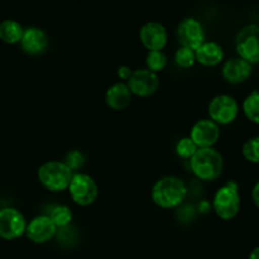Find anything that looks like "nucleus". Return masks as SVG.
I'll use <instances>...</instances> for the list:
<instances>
[{
  "label": "nucleus",
  "mask_w": 259,
  "mask_h": 259,
  "mask_svg": "<svg viewBox=\"0 0 259 259\" xmlns=\"http://www.w3.org/2000/svg\"><path fill=\"white\" fill-rule=\"evenodd\" d=\"M154 204L164 209L179 206L187 196V185L177 176H164L154 182L151 192Z\"/></svg>",
  "instance_id": "f257e3e1"
},
{
  "label": "nucleus",
  "mask_w": 259,
  "mask_h": 259,
  "mask_svg": "<svg viewBox=\"0 0 259 259\" xmlns=\"http://www.w3.org/2000/svg\"><path fill=\"white\" fill-rule=\"evenodd\" d=\"M190 167L199 179L211 181L222 175L224 168V158L223 154L214 147L197 148L190 159Z\"/></svg>",
  "instance_id": "f03ea898"
},
{
  "label": "nucleus",
  "mask_w": 259,
  "mask_h": 259,
  "mask_svg": "<svg viewBox=\"0 0 259 259\" xmlns=\"http://www.w3.org/2000/svg\"><path fill=\"white\" fill-rule=\"evenodd\" d=\"M73 172L63 161H47L38 168V180L47 190L53 192L68 189Z\"/></svg>",
  "instance_id": "7ed1b4c3"
},
{
  "label": "nucleus",
  "mask_w": 259,
  "mask_h": 259,
  "mask_svg": "<svg viewBox=\"0 0 259 259\" xmlns=\"http://www.w3.org/2000/svg\"><path fill=\"white\" fill-rule=\"evenodd\" d=\"M239 186L235 181H228L224 186L217 190L212 199V207L219 218L224 220L233 219L240 210Z\"/></svg>",
  "instance_id": "20e7f679"
},
{
  "label": "nucleus",
  "mask_w": 259,
  "mask_h": 259,
  "mask_svg": "<svg viewBox=\"0 0 259 259\" xmlns=\"http://www.w3.org/2000/svg\"><path fill=\"white\" fill-rule=\"evenodd\" d=\"M68 194L77 205L89 206L98 197L99 187L90 175L75 172L68 185Z\"/></svg>",
  "instance_id": "39448f33"
},
{
  "label": "nucleus",
  "mask_w": 259,
  "mask_h": 259,
  "mask_svg": "<svg viewBox=\"0 0 259 259\" xmlns=\"http://www.w3.org/2000/svg\"><path fill=\"white\" fill-rule=\"evenodd\" d=\"M235 50L238 57L252 63L259 62V25L248 24L238 32L235 37Z\"/></svg>",
  "instance_id": "423d86ee"
},
{
  "label": "nucleus",
  "mask_w": 259,
  "mask_h": 259,
  "mask_svg": "<svg viewBox=\"0 0 259 259\" xmlns=\"http://www.w3.org/2000/svg\"><path fill=\"white\" fill-rule=\"evenodd\" d=\"M239 105L233 96L220 94L214 96L209 104V115L218 125H227L237 119Z\"/></svg>",
  "instance_id": "0eeeda50"
},
{
  "label": "nucleus",
  "mask_w": 259,
  "mask_h": 259,
  "mask_svg": "<svg viewBox=\"0 0 259 259\" xmlns=\"http://www.w3.org/2000/svg\"><path fill=\"white\" fill-rule=\"evenodd\" d=\"M27 219L15 207H3L0 209V238L7 240L17 239L25 234Z\"/></svg>",
  "instance_id": "6e6552de"
},
{
  "label": "nucleus",
  "mask_w": 259,
  "mask_h": 259,
  "mask_svg": "<svg viewBox=\"0 0 259 259\" xmlns=\"http://www.w3.org/2000/svg\"><path fill=\"white\" fill-rule=\"evenodd\" d=\"M181 47L196 51L205 42V29L201 22L194 17H187L180 22L176 30Z\"/></svg>",
  "instance_id": "1a4fd4ad"
},
{
  "label": "nucleus",
  "mask_w": 259,
  "mask_h": 259,
  "mask_svg": "<svg viewBox=\"0 0 259 259\" xmlns=\"http://www.w3.org/2000/svg\"><path fill=\"white\" fill-rule=\"evenodd\" d=\"M129 90L137 96H151L158 90L159 77L158 73L152 72L148 68H137L133 70V73L126 81Z\"/></svg>",
  "instance_id": "9d476101"
},
{
  "label": "nucleus",
  "mask_w": 259,
  "mask_h": 259,
  "mask_svg": "<svg viewBox=\"0 0 259 259\" xmlns=\"http://www.w3.org/2000/svg\"><path fill=\"white\" fill-rule=\"evenodd\" d=\"M190 138L196 144L197 148L214 147L220 138V126L210 118L200 119L192 125Z\"/></svg>",
  "instance_id": "9b49d317"
},
{
  "label": "nucleus",
  "mask_w": 259,
  "mask_h": 259,
  "mask_svg": "<svg viewBox=\"0 0 259 259\" xmlns=\"http://www.w3.org/2000/svg\"><path fill=\"white\" fill-rule=\"evenodd\" d=\"M57 233V228L47 214L37 215L27 224L25 235L34 243H46L52 239Z\"/></svg>",
  "instance_id": "f8f14e48"
},
{
  "label": "nucleus",
  "mask_w": 259,
  "mask_h": 259,
  "mask_svg": "<svg viewBox=\"0 0 259 259\" xmlns=\"http://www.w3.org/2000/svg\"><path fill=\"white\" fill-rule=\"evenodd\" d=\"M139 38L149 51H162L167 45V29L159 22H147L139 30Z\"/></svg>",
  "instance_id": "ddd939ff"
},
{
  "label": "nucleus",
  "mask_w": 259,
  "mask_h": 259,
  "mask_svg": "<svg viewBox=\"0 0 259 259\" xmlns=\"http://www.w3.org/2000/svg\"><path fill=\"white\" fill-rule=\"evenodd\" d=\"M253 67L249 62L240 57H233L225 61L222 67V75L228 82L242 83L250 77Z\"/></svg>",
  "instance_id": "4468645a"
},
{
  "label": "nucleus",
  "mask_w": 259,
  "mask_h": 259,
  "mask_svg": "<svg viewBox=\"0 0 259 259\" xmlns=\"http://www.w3.org/2000/svg\"><path fill=\"white\" fill-rule=\"evenodd\" d=\"M23 51L29 55H39L48 47V35L38 27L24 28V33L20 39Z\"/></svg>",
  "instance_id": "2eb2a0df"
},
{
  "label": "nucleus",
  "mask_w": 259,
  "mask_h": 259,
  "mask_svg": "<svg viewBox=\"0 0 259 259\" xmlns=\"http://www.w3.org/2000/svg\"><path fill=\"white\" fill-rule=\"evenodd\" d=\"M132 93L126 82L118 81L108 88L105 93V103L114 110H123L131 104Z\"/></svg>",
  "instance_id": "dca6fc26"
},
{
  "label": "nucleus",
  "mask_w": 259,
  "mask_h": 259,
  "mask_svg": "<svg viewBox=\"0 0 259 259\" xmlns=\"http://www.w3.org/2000/svg\"><path fill=\"white\" fill-rule=\"evenodd\" d=\"M196 61L205 66H217L224 58V50L215 40H205L196 51Z\"/></svg>",
  "instance_id": "f3484780"
},
{
  "label": "nucleus",
  "mask_w": 259,
  "mask_h": 259,
  "mask_svg": "<svg viewBox=\"0 0 259 259\" xmlns=\"http://www.w3.org/2000/svg\"><path fill=\"white\" fill-rule=\"evenodd\" d=\"M24 33V28L18 20L5 19L0 23V39L8 45L19 43Z\"/></svg>",
  "instance_id": "a211bd4d"
},
{
  "label": "nucleus",
  "mask_w": 259,
  "mask_h": 259,
  "mask_svg": "<svg viewBox=\"0 0 259 259\" xmlns=\"http://www.w3.org/2000/svg\"><path fill=\"white\" fill-rule=\"evenodd\" d=\"M47 215L51 218V220H52L57 229L70 225L73 218L72 210L67 205H55Z\"/></svg>",
  "instance_id": "6ab92c4d"
},
{
  "label": "nucleus",
  "mask_w": 259,
  "mask_h": 259,
  "mask_svg": "<svg viewBox=\"0 0 259 259\" xmlns=\"http://www.w3.org/2000/svg\"><path fill=\"white\" fill-rule=\"evenodd\" d=\"M243 111L252 123L259 124V91L254 90L243 101Z\"/></svg>",
  "instance_id": "aec40b11"
},
{
  "label": "nucleus",
  "mask_w": 259,
  "mask_h": 259,
  "mask_svg": "<svg viewBox=\"0 0 259 259\" xmlns=\"http://www.w3.org/2000/svg\"><path fill=\"white\" fill-rule=\"evenodd\" d=\"M167 65V56L163 51H148L146 56V68L152 72L163 70Z\"/></svg>",
  "instance_id": "412c9836"
},
{
  "label": "nucleus",
  "mask_w": 259,
  "mask_h": 259,
  "mask_svg": "<svg viewBox=\"0 0 259 259\" xmlns=\"http://www.w3.org/2000/svg\"><path fill=\"white\" fill-rule=\"evenodd\" d=\"M242 153L247 161L259 164V136L245 141L242 147Z\"/></svg>",
  "instance_id": "4be33fe9"
},
{
  "label": "nucleus",
  "mask_w": 259,
  "mask_h": 259,
  "mask_svg": "<svg viewBox=\"0 0 259 259\" xmlns=\"http://www.w3.org/2000/svg\"><path fill=\"white\" fill-rule=\"evenodd\" d=\"M197 151V146L192 142L190 137H184L176 144V153L184 159H191L195 152Z\"/></svg>",
  "instance_id": "5701e85b"
},
{
  "label": "nucleus",
  "mask_w": 259,
  "mask_h": 259,
  "mask_svg": "<svg viewBox=\"0 0 259 259\" xmlns=\"http://www.w3.org/2000/svg\"><path fill=\"white\" fill-rule=\"evenodd\" d=\"M175 61H176L177 65L180 67L189 68L196 61V55H195V51L190 50L186 47H180L179 50L175 52Z\"/></svg>",
  "instance_id": "b1692460"
},
{
  "label": "nucleus",
  "mask_w": 259,
  "mask_h": 259,
  "mask_svg": "<svg viewBox=\"0 0 259 259\" xmlns=\"http://www.w3.org/2000/svg\"><path fill=\"white\" fill-rule=\"evenodd\" d=\"M65 162L66 164H67L68 167L71 168V171L75 174V171H77L78 168H81L83 164V162H85V157H83V154L81 153L80 151H70L67 154H66L65 157Z\"/></svg>",
  "instance_id": "393cba45"
},
{
  "label": "nucleus",
  "mask_w": 259,
  "mask_h": 259,
  "mask_svg": "<svg viewBox=\"0 0 259 259\" xmlns=\"http://www.w3.org/2000/svg\"><path fill=\"white\" fill-rule=\"evenodd\" d=\"M132 73H133V70H132V68L126 65L120 66V67L118 68V76L120 80H123V82L124 81L129 80V77L132 76Z\"/></svg>",
  "instance_id": "a878e982"
},
{
  "label": "nucleus",
  "mask_w": 259,
  "mask_h": 259,
  "mask_svg": "<svg viewBox=\"0 0 259 259\" xmlns=\"http://www.w3.org/2000/svg\"><path fill=\"white\" fill-rule=\"evenodd\" d=\"M252 199H253V202H254L255 206H257L259 209V181L254 185V186H253Z\"/></svg>",
  "instance_id": "bb28decb"
},
{
  "label": "nucleus",
  "mask_w": 259,
  "mask_h": 259,
  "mask_svg": "<svg viewBox=\"0 0 259 259\" xmlns=\"http://www.w3.org/2000/svg\"><path fill=\"white\" fill-rule=\"evenodd\" d=\"M249 259H259V247H255L254 249L250 252Z\"/></svg>",
  "instance_id": "cd10ccee"
}]
</instances>
